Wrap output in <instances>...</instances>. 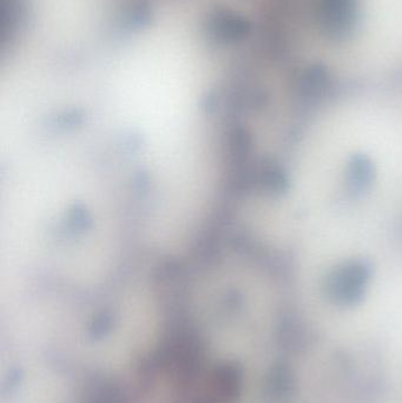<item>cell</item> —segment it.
<instances>
[{"label":"cell","instance_id":"cell-1","mask_svg":"<svg viewBox=\"0 0 402 403\" xmlns=\"http://www.w3.org/2000/svg\"><path fill=\"white\" fill-rule=\"evenodd\" d=\"M243 371L233 362L222 363L210 379L204 394L196 403H233L241 394Z\"/></svg>","mask_w":402,"mask_h":403},{"label":"cell","instance_id":"cell-2","mask_svg":"<svg viewBox=\"0 0 402 403\" xmlns=\"http://www.w3.org/2000/svg\"><path fill=\"white\" fill-rule=\"evenodd\" d=\"M296 391V376L287 363H278L270 371L267 382V396L274 403H286Z\"/></svg>","mask_w":402,"mask_h":403}]
</instances>
